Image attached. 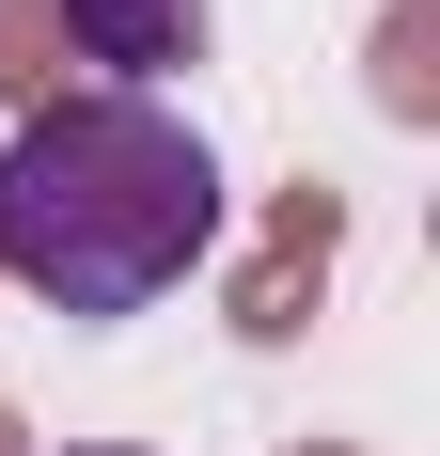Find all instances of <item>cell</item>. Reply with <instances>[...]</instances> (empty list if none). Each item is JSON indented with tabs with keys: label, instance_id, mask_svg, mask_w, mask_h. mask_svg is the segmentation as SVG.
<instances>
[{
	"label": "cell",
	"instance_id": "obj_1",
	"mask_svg": "<svg viewBox=\"0 0 440 456\" xmlns=\"http://www.w3.org/2000/svg\"><path fill=\"white\" fill-rule=\"evenodd\" d=\"M220 252V158L174 94H47L0 142V283H32L47 315H158Z\"/></svg>",
	"mask_w": 440,
	"mask_h": 456
},
{
	"label": "cell",
	"instance_id": "obj_2",
	"mask_svg": "<svg viewBox=\"0 0 440 456\" xmlns=\"http://www.w3.org/2000/svg\"><path fill=\"white\" fill-rule=\"evenodd\" d=\"M94 94H158L174 63H205V0H63Z\"/></svg>",
	"mask_w": 440,
	"mask_h": 456
},
{
	"label": "cell",
	"instance_id": "obj_3",
	"mask_svg": "<svg viewBox=\"0 0 440 456\" xmlns=\"http://www.w3.org/2000/svg\"><path fill=\"white\" fill-rule=\"evenodd\" d=\"M63 456H142V441H63Z\"/></svg>",
	"mask_w": 440,
	"mask_h": 456
}]
</instances>
